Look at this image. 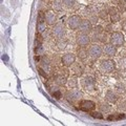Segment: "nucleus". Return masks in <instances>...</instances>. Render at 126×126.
Returning <instances> with one entry per match:
<instances>
[{"label":"nucleus","mask_w":126,"mask_h":126,"mask_svg":"<svg viewBox=\"0 0 126 126\" xmlns=\"http://www.w3.org/2000/svg\"><path fill=\"white\" fill-rule=\"evenodd\" d=\"M46 24L47 23L44 21V22H38V25H37V32L39 34L43 33L45 30H46Z\"/></svg>","instance_id":"19"},{"label":"nucleus","mask_w":126,"mask_h":126,"mask_svg":"<svg viewBox=\"0 0 126 126\" xmlns=\"http://www.w3.org/2000/svg\"><path fill=\"white\" fill-rule=\"evenodd\" d=\"M87 55H88L87 50L85 48H83V47H80V48L78 49V57L80 59H82V60H84V59L87 57Z\"/></svg>","instance_id":"18"},{"label":"nucleus","mask_w":126,"mask_h":126,"mask_svg":"<svg viewBox=\"0 0 126 126\" xmlns=\"http://www.w3.org/2000/svg\"><path fill=\"white\" fill-rule=\"evenodd\" d=\"M39 74H40L41 76H43L44 78H47V74H46V73H44V69L41 68V67L39 68Z\"/></svg>","instance_id":"28"},{"label":"nucleus","mask_w":126,"mask_h":126,"mask_svg":"<svg viewBox=\"0 0 126 126\" xmlns=\"http://www.w3.org/2000/svg\"><path fill=\"white\" fill-rule=\"evenodd\" d=\"M94 118H96V119H103V115L102 113H100V112H97V111H94V112H92L90 113Z\"/></svg>","instance_id":"24"},{"label":"nucleus","mask_w":126,"mask_h":126,"mask_svg":"<svg viewBox=\"0 0 126 126\" xmlns=\"http://www.w3.org/2000/svg\"><path fill=\"white\" fill-rule=\"evenodd\" d=\"M81 22H82V20H81L80 16L74 15V16H72V17L68 18L67 24H68L69 29H72V30H77V29H79V26H80Z\"/></svg>","instance_id":"3"},{"label":"nucleus","mask_w":126,"mask_h":126,"mask_svg":"<svg viewBox=\"0 0 126 126\" xmlns=\"http://www.w3.org/2000/svg\"><path fill=\"white\" fill-rule=\"evenodd\" d=\"M63 1H64V4L67 7H72L75 4V1H76V0H63Z\"/></svg>","instance_id":"23"},{"label":"nucleus","mask_w":126,"mask_h":126,"mask_svg":"<svg viewBox=\"0 0 126 126\" xmlns=\"http://www.w3.org/2000/svg\"><path fill=\"white\" fill-rule=\"evenodd\" d=\"M110 109H111V107H110L108 104H102L101 105V110H102V111L108 112V111H110Z\"/></svg>","instance_id":"22"},{"label":"nucleus","mask_w":126,"mask_h":126,"mask_svg":"<svg viewBox=\"0 0 126 126\" xmlns=\"http://www.w3.org/2000/svg\"><path fill=\"white\" fill-rule=\"evenodd\" d=\"M94 32H96V34H100V33L103 32V27L100 26V25H98V26L94 27Z\"/></svg>","instance_id":"27"},{"label":"nucleus","mask_w":126,"mask_h":126,"mask_svg":"<svg viewBox=\"0 0 126 126\" xmlns=\"http://www.w3.org/2000/svg\"><path fill=\"white\" fill-rule=\"evenodd\" d=\"M123 27H124V30H126V21L124 22V24H123Z\"/></svg>","instance_id":"30"},{"label":"nucleus","mask_w":126,"mask_h":126,"mask_svg":"<svg viewBox=\"0 0 126 126\" xmlns=\"http://www.w3.org/2000/svg\"><path fill=\"white\" fill-rule=\"evenodd\" d=\"M82 92L81 90H79V89H72V90H69V92L67 93V94H66V97H67V99L68 101L70 102H74V101H78V100H80L81 98H82Z\"/></svg>","instance_id":"4"},{"label":"nucleus","mask_w":126,"mask_h":126,"mask_svg":"<svg viewBox=\"0 0 126 126\" xmlns=\"http://www.w3.org/2000/svg\"><path fill=\"white\" fill-rule=\"evenodd\" d=\"M63 3H64L63 0H54L53 1V9L55 11H61L62 7H63Z\"/></svg>","instance_id":"16"},{"label":"nucleus","mask_w":126,"mask_h":126,"mask_svg":"<svg viewBox=\"0 0 126 126\" xmlns=\"http://www.w3.org/2000/svg\"><path fill=\"white\" fill-rule=\"evenodd\" d=\"M53 96H54V98H56V99H60V98L62 97V94H61V93L59 92V90H56V92L53 94Z\"/></svg>","instance_id":"26"},{"label":"nucleus","mask_w":126,"mask_h":126,"mask_svg":"<svg viewBox=\"0 0 126 126\" xmlns=\"http://www.w3.org/2000/svg\"><path fill=\"white\" fill-rule=\"evenodd\" d=\"M75 60H76V56L72 53L65 54L64 56L62 57V64L65 66V67H68V66L73 65L75 63Z\"/></svg>","instance_id":"5"},{"label":"nucleus","mask_w":126,"mask_h":126,"mask_svg":"<svg viewBox=\"0 0 126 126\" xmlns=\"http://www.w3.org/2000/svg\"><path fill=\"white\" fill-rule=\"evenodd\" d=\"M109 14L111 16V21L112 22H118L120 21V14L116 7H110L109 9Z\"/></svg>","instance_id":"13"},{"label":"nucleus","mask_w":126,"mask_h":126,"mask_svg":"<svg viewBox=\"0 0 126 126\" xmlns=\"http://www.w3.org/2000/svg\"><path fill=\"white\" fill-rule=\"evenodd\" d=\"M84 86L87 90H92L94 88V80L92 77H86L84 79Z\"/></svg>","instance_id":"14"},{"label":"nucleus","mask_w":126,"mask_h":126,"mask_svg":"<svg viewBox=\"0 0 126 126\" xmlns=\"http://www.w3.org/2000/svg\"><path fill=\"white\" fill-rule=\"evenodd\" d=\"M89 42H90V39H89V37L85 33L79 35V36L77 37V43H78L79 45H81V46L88 45Z\"/></svg>","instance_id":"10"},{"label":"nucleus","mask_w":126,"mask_h":126,"mask_svg":"<svg viewBox=\"0 0 126 126\" xmlns=\"http://www.w3.org/2000/svg\"><path fill=\"white\" fill-rule=\"evenodd\" d=\"M116 67V63L112 60H103L101 62L100 68L103 73H111Z\"/></svg>","instance_id":"2"},{"label":"nucleus","mask_w":126,"mask_h":126,"mask_svg":"<svg viewBox=\"0 0 126 126\" xmlns=\"http://www.w3.org/2000/svg\"><path fill=\"white\" fill-rule=\"evenodd\" d=\"M3 60H7V57L6 56H3Z\"/></svg>","instance_id":"31"},{"label":"nucleus","mask_w":126,"mask_h":126,"mask_svg":"<svg viewBox=\"0 0 126 126\" xmlns=\"http://www.w3.org/2000/svg\"><path fill=\"white\" fill-rule=\"evenodd\" d=\"M77 83H78V81H77V77H72V78H69L68 80H67V85L69 86V87H76L77 86Z\"/></svg>","instance_id":"20"},{"label":"nucleus","mask_w":126,"mask_h":126,"mask_svg":"<svg viewBox=\"0 0 126 126\" xmlns=\"http://www.w3.org/2000/svg\"><path fill=\"white\" fill-rule=\"evenodd\" d=\"M102 53H103V49H102V47L98 44H94L93 46H90V48H89V55L94 59L99 58L102 55Z\"/></svg>","instance_id":"6"},{"label":"nucleus","mask_w":126,"mask_h":126,"mask_svg":"<svg viewBox=\"0 0 126 126\" xmlns=\"http://www.w3.org/2000/svg\"><path fill=\"white\" fill-rule=\"evenodd\" d=\"M104 52H105V54L107 55L108 57H113V56H115V55L117 54V48H116V46H115V45L110 43V44L105 45Z\"/></svg>","instance_id":"12"},{"label":"nucleus","mask_w":126,"mask_h":126,"mask_svg":"<svg viewBox=\"0 0 126 126\" xmlns=\"http://www.w3.org/2000/svg\"><path fill=\"white\" fill-rule=\"evenodd\" d=\"M80 109L81 110H84V111H90L93 110L94 107H96V104L93 101H89V100H83L80 102Z\"/></svg>","instance_id":"7"},{"label":"nucleus","mask_w":126,"mask_h":126,"mask_svg":"<svg viewBox=\"0 0 126 126\" xmlns=\"http://www.w3.org/2000/svg\"><path fill=\"white\" fill-rule=\"evenodd\" d=\"M56 82L59 84V85H64L66 82H67V80H66V76L64 75L63 76L62 74H60V75H58L57 76V78H56Z\"/></svg>","instance_id":"17"},{"label":"nucleus","mask_w":126,"mask_h":126,"mask_svg":"<svg viewBox=\"0 0 126 126\" xmlns=\"http://www.w3.org/2000/svg\"><path fill=\"white\" fill-rule=\"evenodd\" d=\"M56 21H57L56 14L53 11H47L45 13V22L48 25H54L56 23Z\"/></svg>","instance_id":"9"},{"label":"nucleus","mask_w":126,"mask_h":126,"mask_svg":"<svg viewBox=\"0 0 126 126\" xmlns=\"http://www.w3.org/2000/svg\"><path fill=\"white\" fill-rule=\"evenodd\" d=\"M107 16H108V11H106V10L105 11H102L101 13H100V17L102 19H104V20L107 18Z\"/></svg>","instance_id":"25"},{"label":"nucleus","mask_w":126,"mask_h":126,"mask_svg":"<svg viewBox=\"0 0 126 126\" xmlns=\"http://www.w3.org/2000/svg\"><path fill=\"white\" fill-rule=\"evenodd\" d=\"M98 21V18H96V17H93L92 18V21H90V22H92V23H96Z\"/></svg>","instance_id":"29"},{"label":"nucleus","mask_w":126,"mask_h":126,"mask_svg":"<svg viewBox=\"0 0 126 126\" xmlns=\"http://www.w3.org/2000/svg\"><path fill=\"white\" fill-rule=\"evenodd\" d=\"M66 44H67V43H66L65 40L63 41V39H60L57 45L59 46V49H64V48H65V46H66Z\"/></svg>","instance_id":"21"},{"label":"nucleus","mask_w":126,"mask_h":126,"mask_svg":"<svg viewBox=\"0 0 126 126\" xmlns=\"http://www.w3.org/2000/svg\"><path fill=\"white\" fill-rule=\"evenodd\" d=\"M52 32H53V35H54V36L56 37V38H58V39H62L63 36H64V34H65L64 27H63L61 24L55 25Z\"/></svg>","instance_id":"8"},{"label":"nucleus","mask_w":126,"mask_h":126,"mask_svg":"<svg viewBox=\"0 0 126 126\" xmlns=\"http://www.w3.org/2000/svg\"><path fill=\"white\" fill-rule=\"evenodd\" d=\"M106 99H107V101L110 102V103H116L118 100V96L113 92H111V90H108V92L106 93Z\"/></svg>","instance_id":"15"},{"label":"nucleus","mask_w":126,"mask_h":126,"mask_svg":"<svg viewBox=\"0 0 126 126\" xmlns=\"http://www.w3.org/2000/svg\"><path fill=\"white\" fill-rule=\"evenodd\" d=\"M110 43L115 46H121L124 44V37L119 32H115L110 36Z\"/></svg>","instance_id":"1"},{"label":"nucleus","mask_w":126,"mask_h":126,"mask_svg":"<svg viewBox=\"0 0 126 126\" xmlns=\"http://www.w3.org/2000/svg\"><path fill=\"white\" fill-rule=\"evenodd\" d=\"M79 30H80L82 33H89L90 31L93 30V26H92V22L88 21V20H82L80 26H79Z\"/></svg>","instance_id":"11"}]
</instances>
